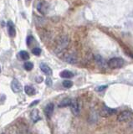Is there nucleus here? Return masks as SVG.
Returning a JSON list of instances; mask_svg holds the SVG:
<instances>
[{
  "label": "nucleus",
  "instance_id": "f257e3e1",
  "mask_svg": "<svg viewBox=\"0 0 133 134\" xmlns=\"http://www.w3.org/2000/svg\"><path fill=\"white\" fill-rule=\"evenodd\" d=\"M107 65L111 69H120L124 65V61L119 57H114L107 62Z\"/></svg>",
  "mask_w": 133,
  "mask_h": 134
},
{
  "label": "nucleus",
  "instance_id": "f03ea898",
  "mask_svg": "<svg viewBox=\"0 0 133 134\" xmlns=\"http://www.w3.org/2000/svg\"><path fill=\"white\" fill-rule=\"evenodd\" d=\"M133 119V113L131 111H124L117 116V121L120 122H130Z\"/></svg>",
  "mask_w": 133,
  "mask_h": 134
},
{
  "label": "nucleus",
  "instance_id": "7ed1b4c3",
  "mask_svg": "<svg viewBox=\"0 0 133 134\" xmlns=\"http://www.w3.org/2000/svg\"><path fill=\"white\" fill-rule=\"evenodd\" d=\"M117 113V110L114 108H110L108 107H103L100 111V116L103 117H108V116H113Z\"/></svg>",
  "mask_w": 133,
  "mask_h": 134
},
{
  "label": "nucleus",
  "instance_id": "20e7f679",
  "mask_svg": "<svg viewBox=\"0 0 133 134\" xmlns=\"http://www.w3.org/2000/svg\"><path fill=\"white\" fill-rule=\"evenodd\" d=\"M36 8L38 10V12L41 14H46L48 13L49 9H50V4H49L48 2L45 1V0H42V1L38 3Z\"/></svg>",
  "mask_w": 133,
  "mask_h": 134
},
{
  "label": "nucleus",
  "instance_id": "39448f33",
  "mask_svg": "<svg viewBox=\"0 0 133 134\" xmlns=\"http://www.w3.org/2000/svg\"><path fill=\"white\" fill-rule=\"evenodd\" d=\"M69 44V39L67 36H63L61 37L59 40H58V44H57V51H62L64 49H65Z\"/></svg>",
  "mask_w": 133,
  "mask_h": 134
},
{
  "label": "nucleus",
  "instance_id": "423d86ee",
  "mask_svg": "<svg viewBox=\"0 0 133 134\" xmlns=\"http://www.w3.org/2000/svg\"><path fill=\"white\" fill-rule=\"evenodd\" d=\"M70 108H71V112L74 114L75 116H78L80 114V102L78 101L77 99H73L71 101L70 104Z\"/></svg>",
  "mask_w": 133,
  "mask_h": 134
},
{
  "label": "nucleus",
  "instance_id": "0eeeda50",
  "mask_svg": "<svg viewBox=\"0 0 133 134\" xmlns=\"http://www.w3.org/2000/svg\"><path fill=\"white\" fill-rule=\"evenodd\" d=\"M11 89L14 93H19L22 91V85L17 79H13L11 83Z\"/></svg>",
  "mask_w": 133,
  "mask_h": 134
},
{
  "label": "nucleus",
  "instance_id": "6e6552de",
  "mask_svg": "<svg viewBox=\"0 0 133 134\" xmlns=\"http://www.w3.org/2000/svg\"><path fill=\"white\" fill-rule=\"evenodd\" d=\"M8 35H9L10 37H15L16 35V29H15V25H14L13 23L9 20L8 22Z\"/></svg>",
  "mask_w": 133,
  "mask_h": 134
},
{
  "label": "nucleus",
  "instance_id": "1a4fd4ad",
  "mask_svg": "<svg viewBox=\"0 0 133 134\" xmlns=\"http://www.w3.org/2000/svg\"><path fill=\"white\" fill-rule=\"evenodd\" d=\"M54 105L53 103H49L46 105V107H45V114L47 117H50L52 116V114L54 112Z\"/></svg>",
  "mask_w": 133,
  "mask_h": 134
},
{
  "label": "nucleus",
  "instance_id": "9d476101",
  "mask_svg": "<svg viewBox=\"0 0 133 134\" xmlns=\"http://www.w3.org/2000/svg\"><path fill=\"white\" fill-rule=\"evenodd\" d=\"M39 67H40V70H42V72H44L45 75H47L49 76L52 75V70L48 65H46L45 63H41L39 65Z\"/></svg>",
  "mask_w": 133,
  "mask_h": 134
},
{
  "label": "nucleus",
  "instance_id": "9b49d317",
  "mask_svg": "<svg viewBox=\"0 0 133 134\" xmlns=\"http://www.w3.org/2000/svg\"><path fill=\"white\" fill-rule=\"evenodd\" d=\"M64 59L69 64H76L77 62V58L74 55H71V54L65 55V57H64Z\"/></svg>",
  "mask_w": 133,
  "mask_h": 134
},
{
  "label": "nucleus",
  "instance_id": "f8f14e48",
  "mask_svg": "<svg viewBox=\"0 0 133 134\" xmlns=\"http://www.w3.org/2000/svg\"><path fill=\"white\" fill-rule=\"evenodd\" d=\"M30 116L34 122H37L38 121L41 120V117L39 116V111L37 109H34L30 113Z\"/></svg>",
  "mask_w": 133,
  "mask_h": 134
},
{
  "label": "nucleus",
  "instance_id": "ddd939ff",
  "mask_svg": "<svg viewBox=\"0 0 133 134\" xmlns=\"http://www.w3.org/2000/svg\"><path fill=\"white\" fill-rule=\"evenodd\" d=\"M95 63H96L100 67H104L106 65L105 64V61H104V59H103V57L101 55H95Z\"/></svg>",
  "mask_w": 133,
  "mask_h": 134
},
{
  "label": "nucleus",
  "instance_id": "4468645a",
  "mask_svg": "<svg viewBox=\"0 0 133 134\" xmlns=\"http://www.w3.org/2000/svg\"><path fill=\"white\" fill-rule=\"evenodd\" d=\"M24 92L28 96H34V94L36 93L35 89H34L33 86H31V85H25L24 86Z\"/></svg>",
  "mask_w": 133,
  "mask_h": 134
},
{
  "label": "nucleus",
  "instance_id": "2eb2a0df",
  "mask_svg": "<svg viewBox=\"0 0 133 134\" xmlns=\"http://www.w3.org/2000/svg\"><path fill=\"white\" fill-rule=\"evenodd\" d=\"M60 76H61L62 78H66V79H69V78H72L74 76V74L71 72L70 70H63L60 72Z\"/></svg>",
  "mask_w": 133,
  "mask_h": 134
},
{
  "label": "nucleus",
  "instance_id": "dca6fc26",
  "mask_svg": "<svg viewBox=\"0 0 133 134\" xmlns=\"http://www.w3.org/2000/svg\"><path fill=\"white\" fill-rule=\"evenodd\" d=\"M72 100L70 98H65L59 103V107H65L68 106H70Z\"/></svg>",
  "mask_w": 133,
  "mask_h": 134
},
{
  "label": "nucleus",
  "instance_id": "f3484780",
  "mask_svg": "<svg viewBox=\"0 0 133 134\" xmlns=\"http://www.w3.org/2000/svg\"><path fill=\"white\" fill-rule=\"evenodd\" d=\"M19 58L23 59V61H28V59H29V55H28V53L25 50L20 51L19 53Z\"/></svg>",
  "mask_w": 133,
  "mask_h": 134
},
{
  "label": "nucleus",
  "instance_id": "a211bd4d",
  "mask_svg": "<svg viewBox=\"0 0 133 134\" xmlns=\"http://www.w3.org/2000/svg\"><path fill=\"white\" fill-rule=\"evenodd\" d=\"M24 68L28 71H30L32 70V69L34 68V64L32 63V62H29V61H27L25 62L24 65Z\"/></svg>",
  "mask_w": 133,
  "mask_h": 134
},
{
  "label": "nucleus",
  "instance_id": "6ab92c4d",
  "mask_svg": "<svg viewBox=\"0 0 133 134\" xmlns=\"http://www.w3.org/2000/svg\"><path fill=\"white\" fill-rule=\"evenodd\" d=\"M62 84H63V86L65 87V88H70L72 85H73L72 81H68V80H66V81H64Z\"/></svg>",
  "mask_w": 133,
  "mask_h": 134
},
{
  "label": "nucleus",
  "instance_id": "aec40b11",
  "mask_svg": "<svg viewBox=\"0 0 133 134\" xmlns=\"http://www.w3.org/2000/svg\"><path fill=\"white\" fill-rule=\"evenodd\" d=\"M32 53H33L34 55L39 56V55H40V54H41V49H40V48H39V47L34 48V49L32 50Z\"/></svg>",
  "mask_w": 133,
  "mask_h": 134
},
{
  "label": "nucleus",
  "instance_id": "412c9836",
  "mask_svg": "<svg viewBox=\"0 0 133 134\" xmlns=\"http://www.w3.org/2000/svg\"><path fill=\"white\" fill-rule=\"evenodd\" d=\"M34 41V39L33 36L29 35L27 38V44L28 45V46H30V45L32 44V43H33Z\"/></svg>",
  "mask_w": 133,
  "mask_h": 134
},
{
  "label": "nucleus",
  "instance_id": "4be33fe9",
  "mask_svg": "<svg viewBox=\"0 0 133 134\" xmlns=\"http://www.w3.org/2000/svg\"><path fill=\"white\" fill-rule=\"evenodd\" d=\"M106 88H107V85H101V86L97 87L96 88V91H97V92H102V91L106 89Z\"/></svg>",
  "mask_w": 133,
  "mask_h": 134
},
{
  "label": "nucleus",
  "instance_id": "5701e85b",
  "mask_svg": "<svg viewBox=\"0 0 133 134\" xmlns=\"http://www.w3.org/2000/svg\"><path fill=\"white\" fill-rule=\"evenodd\" d=\"M46 85H50V86L52 85V80L50 78H47V79H46Z\"/></svg>",
  "mask_w": 133,
  "mask_h": 134
},
{
  "label": "nucleus",
  "instance_id": "b1692460",
  "mask_svg": "<svg viewBox=\"0 0 133 134\" xmlns=\"http://www.w3.org/2000/svg\"><path fill=\"white\" fill-rule=\"evenodd\" d=\"M39 102V100H36V101H33V103L32 104H30V107H34V105H37Z\"/></svg>",
  "mask_w": 133,
  "mask_h": 134
},
{
  "label": "nucleus",
  "instance_id": "393cba45",
  "mask_svg": "<svg viewBox=\"0 0 133 134\" xmlns=\"http://www.w3.org/2000/svg\"><path fill=\"white\" fill-rule=\"evenodd\" d=\"M42 81H43V77L37 78V82H38V83H40V82H42Z\"/></svg>",
  "mask_w": 133,
  "mask_h": 134
},
{
  "label": "nucleus",
  "instance_id": "a878e982",
  "mask_svg": "<svg viewBox=\"0 0 133 134\" xmlns=\"http://www.w3.org/2000/svg\"><path fill=\"white\" fill-rule=\"evenodd\" d=\"M0 72H1V68H0Z\"/></svg>",
  "mask_w": 133,
  "mask_h": 134
},
{
  "label": "nucleus",
  "instance_id": "bb28decb",
  "mask_svg": "<svg viewBox=\"0 0 133 134\" xmlns=\"http://www.w3.org/2000/svg\"><path fill=\"white\" fill-rule=\"evenodd\" d=\"M2 134H5V133H2Z\"/></svg>",
  "mask_w": 133,
  "mask_h": 134
}]
</instances>
